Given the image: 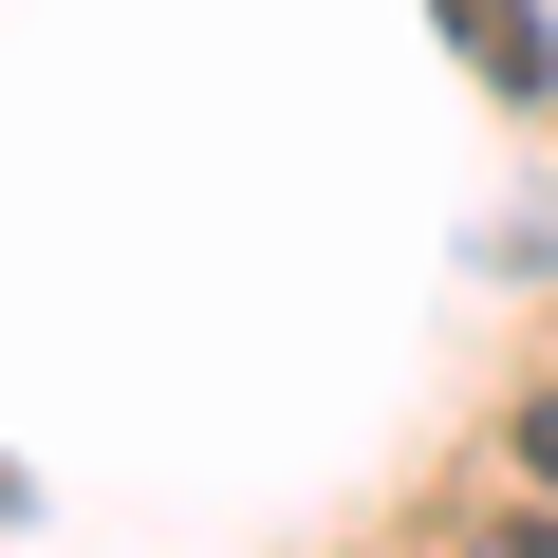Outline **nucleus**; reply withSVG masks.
<instances>
[{
  "label": "nucleus",
  "instance_id": "1",
  "mask_svg": "<svg viewBox=\"0 0 558 558\" xmlns=\"http://www.w3.org/2000/svg\"><path fill=\"white\" fill-rule=\"evenodd\" d=\"M428 20L465 38V75H484V94H558V38H539V0H428Z\"/></svg>",
  "mask_w": 558,
  "mask_h": 558
},
{
  "label": "nucleus",
  "instance_id": "2",
  "mask_svg": "<svg viewBox=\"0 0 558 558\" xmlns=\"http://www.w3.org/2000/svg\"><path fill=\"white\" fill-rule=\"evenodd\" d=\"M521 465H539V484H558V391H521Z\"/></svg>",
  "mask_w": 558,
  "mask_h": 558
}]
</instances>
